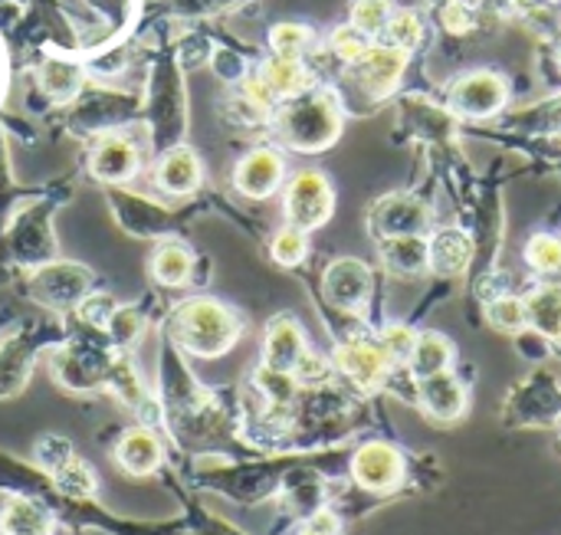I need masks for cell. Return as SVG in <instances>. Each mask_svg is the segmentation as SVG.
Returning <instances> with one entry per match:
<instances>
[{"label":"cell","instance_id":"8fae6325","mask_svg":"<svg viewBox=\"0 0 561 535\" xmlns=\"http://www.w3.org/2000/svg\"><path fill=\"white\" fill-rule=\"evenodd\" d=\"M322 293L332 309L362 316L371 299V270L355 257L332 260L322 273Z\"/></svg>","mask_w":561,"mask_h":535},{"label":"cell","instance_id":"7bdbcfd3","mask_svg":"<svg viewBox=\"0 0 561 535\" xmlns=\"http://www.w3.org/2000/svg\"><path fill=\"white\" fill-rule=\"evenodd\" d=\"M559 428H561V424H559Z\"/></svg>","mask_w":561,"mask_h":535},{"label":"cell","instance_id":"4316f807","mask_svg":"<svg viewBox=\"0 0 561 535\" xmlns=\"http://www.w3.org/2000/svg\"><path fill=\"white\" fill-rule=\"evenodd\" d=\"M112 207H128L131 217H122L125 230L138 234V237H154V234H168L171 230V217L164 207H158L154 201H145V197H128V194H115L112 197Z\"/></svg>","mask_w":561,"mask_h":535},{"label":"cell","instance_id":"ac0fdd59","mask_svg":"<svg viewBox=\"0 0 561 535\" xmlns=\"http://www.w3.org/2000/svg\"><path fill=\"white\" fill-rule=\"evenodd\" d=\"M204 184V161L191 145H171L154 164V187L164 197H191Z\"/></svg>","mask_w":561,"mask_h":535},{"label":"cell","instance_id":"8d00e7d4","mask_svg":"<svg viewBox=\"0 0 561 535\" xmlns=\"http://www.w3.org/2000/svg\"><path fill=\"white\" fill-rule=\"evenodd\" d=\"M299 535H342V520H339V513L332 506H322L306 520Z\"/></svg>","mask_w":561,"mask_h":535},{"label":"cell","instance_id":"e0dca14e","mask_svg":"<svg viewBox=\"0 0 561 535\" xmlns=\"http://www.w3.org/2000/svg\"><path fill=\"white\" fill-rule=\"evenodd\" d=\"M309 345H306V332L302 326L293 319V316H276L270 319L266 326V339H263V365L266 372H276V375H293L296 378V368L299 362L306 358Z\"/></svg>","mask_w":561,"mask_h":535},{"label":"cell","instance_id":"9c48e42d","mask_svg":"<svg viewBox=\"0 0 561 535\" xmlns=\"http://www.w3.org/2000/svg\"><path fill=\"white\" fill-rule=\"evenodd\" d=\"M510 102V79L496 69H470L450 86V109L463 118H493Z\"/></svg>","mask_w":561,"mask_h":535},{"label":"cell","instance_id":"836d02e7","mask_svg":"<svg viewBox=\"0 0 561 535\" xmlns=\"http://www.w3.org/2000/svg\"><path fill=\"white\" fill-rule=\"evenodd\" d=\"M270 253H273V260H276L279 266H299V263L309 257V234L299 230V227H293V224H286V227L273 237Z\"/></svg>","mask_w":561,"mask_h":535},{"label":"cell","instance_id":"277c9868","mask_svg":"<svg viewBox=\"0 0 561 535\" xmlns=\"http://www.w3.org/2000/svg\"><path fill=\"white\" fill-rule=\"evenodd\" d=\"M506 428H556L561 424V378L552 368H536L523 378L506 405H503Z\"/></svg>","mask_w":561,"mask_h":535},{"label":"cell","instance_id":"7402d4cb","mask_svg":"<svg viewBox=\"0 0 561 535\" xmlns=\"http://www.w3.org/2000/svg\"><path fill=\"white\" fill-rule=\"evenodd\" d=\"M253 76H256V82L270 92V99H273L276 105H279L283 99H293V95L306 92L309 82H312V76H309V69H306L302 59L276 56V53H273Z\"/></svg>","mask_w":561,"mask_h":535},{"label":"cell","instance_id":"cb8c5ba5","mask_svg":"<svg viewBox=\"0 0 561 535\" xmlns=\"http://www.w3.org/2000/svg\"><path fill=\"white\" fill-rule=\"evenodd\" d=\"M454 362H457V349H454V342L444 335V332H434V329H427V332H417V339H414V349H411V358H408V375L414 378V382H421V378H431V375H440V372H450L454 368Z\"/></svg>","mask_w":561,"mask_h":535},{"label":"cell","instance_id":"f546056e","mask_svg":"<svg viewBox=\"0 0 561 535\" xmlns=\"http://www.w3.org/2000/svg\"><path fill=\"white\" fill-rule=\"evenodd\" d=\"M385 39L404 53L417 49L424 43V20L417 10H394L388 26H385Z\"/></svg>","mask_w":561,"mask_h":535},{"label":"cell","instance_id":"1f68e13d","mask_svg":"<svg viewBox=\"0 0 561 535\" xmlns=\"http://www.w3.org/2000/svg\"><path fill=\"white\" fill-rule=\"evenodd\" d=\"M391 13H394V3H391V0H355V3H352V20H348V23H352L358 33H365L368 39H375V36L385 33Z\"/></svg>","mask_w":561,"mask_h":535},{"label":"cell","instance_id":"8992f818","mask_svg":"<svg viewBox=\"0 0 561 535\" xmlns=\"http://www.w3.org/2000/svg\"><path fill=\"white\" fill-rule=\"evenodd\" d=\"M283 214L286 224L299 227V230H319L332 220L335 214V191L332 181L316 171V168H302L293 174V181L283 191Z\"/></svg>","mask_w":561,"mask_h":535},{"label":"cell","instance_id":"f1b7e54d","mask_svg":"<svg viewBox=\"0 0 561 535\" xmlns=\"http://www.w3.org/2000/svg\"><path fill=\"white\" fill-rule=\"evenodd\" d=\"M526 263L533 273L556 280L561 276V237L556 234H536L526 243Z\"/></svg>","mask_w":561,"mask_h":535},{"label":"cell","instance_id":"9a60e30c","mask_svg":"<svg viewBox=\"0 0 561 535\" xmlns=\"http://www.w3.org/2000/svg\"><path fill=\"white\" fill-rule=\"evenodd\" d=\"M141 168V155L138 145L122 135V132H105L95 138L92 151H89V171L95 181L102 184H125L138 174Z\"/></svg>","mask_w":561,"mask_h":535},{"label":"cell","instance_id":"b9f144b4","mask_svg":"<svg viewBox=\"0 0 561 535\" xmlns=\"http://www.w3.org/2000/svg\"><path fill=\"white\" fill-rule=\"evenodd\" d=\"M552 3H559V0H552Z\"/></svg>","mask_w":561,"mask_h":535},{"label":"cell","instance_id":"3957f363","mask_svg":"<svg viewBox=\"0 0 561 535\" xmlns=\"http://www.w3.org/2000/svg\"><path fill=\"white\" fill-rule=\"evenodd\" d=\"M348 480L365 497H394L411 480L408 454L391 441H365L348 454Z\"/></svg>","mask_w":561,"mask_h":535},{"label":"cell","instance_id":"2e32d148","mask_svg":"<svg viewBox=\"0 0 561 535\" xmlns=\"http://www.w3.org/2000/svg\"><path fill=\"white\" fill-rule=\"evenodd\" d=\"M53 332L49 329H36V332H13L3 345H0V398H13L33 372V358L39 355L43 345H49Z\"/></svg>","mask_w":561,"mask_h":535},{"label":"cell","instance_id":"ba28073f","mask_svg":"<svg viewBox=\"0 0 561 535\" xmlns=\"http://www.w3.org/2000/svg\"><path fill=\"white\" fill-rule=\"evenodd\" d=\"M92 270L82 263H43L30 276V299L49 309H76L92 293Z\"/></svg>","mask_w":561,"mask_h":535},{"label":"cell","instance_id":"60d3db41","mask_svg":"<svg viewBox=\"0 0 561 535\" xmlns=\"http://www.w3.org/2000/svg\"><path fill=\"white\" fill-rule=\"evenodd\" d=\"M559 66H561V49H559Z\"/></svg>","mask_w":561,"mask_h":535},{"label":"cell","instance_id":"7c38bea8","mask_svg":"<svg viewBox=\"0 0 561 535\" xmlns=\"http://www.w3.org/2000/svg\"><path fill=\"white\" fill-rule=\"evenodd\" d=\"M414 405L421 408V414L434 424H454L467 414L470 408V388L467 382L450 368L431 378L414 382Z\"/></svg>","mask_w":561,"mask_h":535},{"label":"cell","instance_id":"d4e9b609","mask_svg":"<svg viewBox=\"0 0 561 535\" xmlns=\"http://www.w3.org/2000/svg\"><path fill=\"white\" fill-rule=\"evenodd\" d=\"M473 260V243L463 230L447 227L427 240V266L437 276H460Z\"/></svg>","mask_w":561,"mask_h":535},{"label":"cell","instance_id":"44dd1931","mask_svg":"<svg viewBox=\"0 0 561 535\" xmlns=\"http://www.w3.org/2000/svg\"><path fill=\"white\" fill-rule=\"evenodd\" d=\"M526 329L546 342H561V283H539L523 296Z\"/></svg>","mask_w":561,"mask_h":535},{"label":"cell","instance_id":"52a82bcc","mask_svg":"<svg viewBox=\"0 0 561 535\" xmlns=\"http://www.w3.org/2000/svg\"><path fill=\"white\" fill-rule=\"evenodd\" d=\"M368 227L378 240L388 237H427L434 227V210L427 201L408 194V191H394L385 194L371 204L368 210Z\"/></svg>","mask_w":561,"mask_h":535},{"label":"cell","instance_id":"603a6c76","mask_svg":"<svg viewBox=\"0 0 561 535\" xmlns=\"http://www.w3.org/2000/svg\"><path fill=\"white\" fill-rule=\"evenodd\" d=\"M148 276L164 286V289H178L194 283V253L187 243L181 240H164L154 247V253L148 257Z\"/></svg>","mask_w":561,"mask_h":535},{"label":"cell","instance_id":"7a4b0ae2","mask_svg":"<svg viewBox=\"0 0 561 535\" xmlns=\"http://www.w3.org/2000/svg\"><path fill=\"white\" fill-rule=\"evenodd\" d=\"M276 138L302 155L325 151L342 135V102L329 89H306L273 109Z\"/></svg>","mask_w":561,"mask_h":535},{"label":"cell","instance_id":"30bf717a","mask_svg":"<svg viewBox=\"0 0 561 535\" xmlns=\"http://www.w3.org/2000/svg\"><path fill=\"white\" fill-rule=\"evenodd\" d=\"M408 59H411V53H404L391 43H371L348 66V76L368 99H388L398 89V82L408 69Z\"/></svg>","mask_w":561,"mask_h":535},{"label":"cell","instance_id":"5b68a950","mask_svg":"<svg viewBox=\"0 0 561 535\" xmlns=\"http://www.w3.org/2000/svg\"><path fill=\"white\" fill-rule=\"evenodd\" d=\"M332 368H335L352 388H358V391H365V395H375V391L394 385V378H398L401 372H408V368H398V365L388 358V352L381 349L378 339H365V335L339 342L335 352H332Z\"/></svg>","mask_w":561,"mask_h":535},{"label":"cell","instance_id":"ab89813d","mask_svg":"<svg viewBox=\"0 0 561 535\" xmlns=\"http://www.w3.org/2000/svg\"><path fill=\"white\" fill-rule=\"evenodd\" d=\"M10 322H13V319H10V316H0V332H3V329H7V326H10Z\"/></svg>","mask_w":561,"mask_h":535},{"label":"cell","instance_id":"d6986e66","mask_svg":"<svg viewBox=\"0 0 561 535\" xmlns=\"http://www.w3.org/2000/svg\"><path fill=\"white\" fill-rule=\"evenodd\" d=\"M112 460L128 477H151L164 464V444L148 424H138L122 431V437L112 447Z\"/></svg>","mask_w":561,"mask_h":535},{"label":"cell","instance_id":"6da1fadb","mask_svg":"<svg viewBox=\"0 0 561 535\" xmlns=\"http://www.w3.org/2000/svg\"><path fill=\"white\" fill-rule=\"evenodd\" d=\"M243 335L240 316L210 296L184 299L168 316V339L178 352H187L194 358H220L227 355Z\"/></svg>","mask_w":561,"mask_h":535},{"label":"cell","instance_id":"4dcf8cb0","mask_svg":"<svg viewBox=\"0 0 561 535\" xmlns=\"http://www.w3.org/2000/svg\"><path fill=\"white\" fill-rule=\"evenodd\" d=\"M486 322L503 332V335H519L526 332V306L519 296H496L486 306Z\"/></svg>","mask_w":561,"mask_h":535},{"label":"cell","instance_id":"d590c367","mask_svg":"<svg viewBox=\"0 0 561 535\" xmlns=\"http://www.w3.org/2000/svg\"><path fill=\"white\" fill-rule=\"evenodd\" d=\"M329 46H332V53L345 62V66H352L368 46H371V39L365 36V33H358L352 23L348 26H339V30H332V39H329Z\"/></svg>","mask_w":561,"mask_h":535},{"label":"cell","instance_id":"e575fe53","mask_svg":"<svg viewBox=\"0 0 561 535\" xmlns=\"http://www.w3.org/2000/svg\"><path fill=\"white\" fill-rule=\"evenodd\" d=\"M414 339H417V332H414L411 326H401V322H394V326H385V329L378 332V342H381V349L388 352V358H391L398 368H404V365H408V358H411V349H414Z\"/></svg>","mask_w":561,"mask_h":535},{"label":"cell","instance_id":"74e56055","mask_svg":"<svg viewBox=\"0 0 561 535\" xmlns=\"http://www.w3.org/2000/svg\"><path fill=\"white\" fill-rule=\"evenodd\" d=\"M440 20L450 33H467L473 26V10L463 0H447L440 10Z\"/></svg>","mask_w":561,"mask_h":535},{"label":"cell","instance_id":"83f0119b","mask_svg":"<svg viewBox=\"0 0 561 535\" xmlns=\"http://www.w3.org/2000/svg\"><path fill=\"white\" fill-rule=\"evenodd\" d=\"M39 86H43V92H46L53 102H69V99L79 92V86H82V72H79V66H72V62L49 59V62L39 69Z\"/></svg>","mask_w":561,"mask_h":535},{"label":"cell","instance_id":"484cf974","mask_svg":"<svg viewBox=\"0 0 561 535\" xmlns=\"http://www.w3.org/2000/svg\"><path fill=\"white\" fill-rule=\"evenodd\" d=\"M381 260L394 276H421L427 273V237H388L381 240Z\"/></svg>","mask_w":561,"mask_h":535},{"label":"cell","instance_id":"5bb4252c","mask_svg":"<svg viewBox=\"0 0 561 535\" xmlns=\"http://www.w3.org/2000/svg\"><path fill=\"white\" fill-rule=\"evenodd\" d=\"M46 204H39V207H26L16 220H13V227H10V234H7V250H10V257L16 260V263H23V266H43V263H49V257L56 253V237H53V230H49V220H46Z\"/></svg>","mask_w":561,"mask_h":535},{"label":"cell","instance_id":"ffe728a7","mask_svg":"<svg viewBox=\"0 0 561 535\" xmlns=\"http://www.w3.org/2000/svg\"><path fill=\"white\" fill-rule=\"evenodd\" d=\"M0 535H56V513L39 497L10 493L0 506Z\"/></svg>","mask_w":561,"mask_h":535},{"label":"cell","instance_id":"4fadbf2b","mask_svg":"<svg viewBox=\"0 0 561 535\" xmlns=\"http://www.w3.org/2000/svg\"><path fill=\"white\" fill-rule=\"evenodd\" d=\"M283 181H286V158L270 145L250 148L233 168V187L250 201L273 197L283 187Z\"/></svg>","mask_w":561,"mask_h":535},{"label":"cell","instance_id":"f35d334b","mask_svg":"<svg viewBox=\"0 0 561 535\" xmlns=\"http://www.w3.org/2000/svg\"><path fill=\"white\" fill-rule=\"evenodd\" d=\"M197 535H243L240 530H233L230 523L217 520V516H207L201 513V523H197Z\"/></svg>","mask_w":561,"mask_h":535},{"label":"cell","instance_id":"d6a6232c","mask_svg":"<svg viewBox=\"0 0 561 535\" xmlns=\"http://www.w3.org/2000/svg\"><path fill=\"white\" fill-rule=\"evenodd\" d=\"M270 46H273L276 56L302 59L306 49L312 46V30L306 23H276L270 30Z\"/></svg>","mask_w":561,"mask_h":535}]
</instances>
